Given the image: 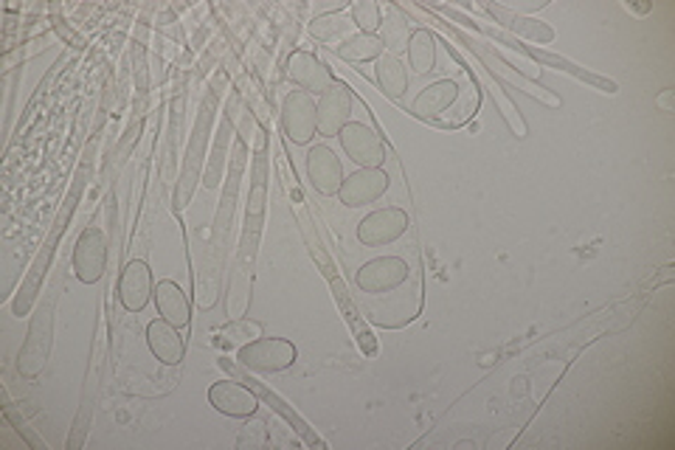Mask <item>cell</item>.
<instances>
[{
	"label": "cell",
	"mask_w": 675,
	"mask_h": 450,
	"mask_svg": "<svg viewBox=\"0 0 675 450\" xmlns=\"http://www.w3.org/2000/svg\"><path fill=\"white\" fill-rule=\"evenodd\" d=\"M408 276H411V268L403 257H377L357 268L355 285L361 288V293L386 296L406 285Z\"/></svg>",
	"instance_id": "30bf717a"
},
{
	"label": "cell",
	"mask_w": 675,
	"mask_h": 450,
	"mask_svg": "<svg viewBox=\"0 0 675 450\" xmlns=\"http://www.w3.org/2000/svg\"><path fill=\"white\" fill-rule=\"evenodd\" d=\"M352 20L341 18V14H321V18L310 20V34L315 40H324V43H344L346 38H352Z\"/></svg>",
	"instance_id": "83f0119b"
},
{
	"label": "cell",
	"mask_w": 675,
	"mask_h": 450,
	"mask_svg": "<svg viewBox=\"0 0 675 450\" xmlns=\"http://www.w3.org/2000/svg\"><path fill=\"white\" fill-rule=\"evenodd\" d=\"M341 141V150L350 158L352 163H357L361 169H377L386 161V144H383L381 132L372 130L369 125H361V121H350V125L341 130L338 136Z\"/></svg>",
	"instance_id": "8fae6325"
},
{
	"label": "cell",
	"mask_w": 675,
	"mask_h": 450,
	"mask_svg": "<svg viewBox=\"0 0 675 450\" xmlns=\"http://www.w3.org/2000/svg\"><path fill=\"white\" fill-rule=\"evenodd\" d=\"M147 346L167 366H178L183 355H186V341L181 338V330L175 324H169L167 319L150 321V326H147Z\"/></svg>",
	"instance_id": "d6986e66"
},
{
	"label": "cell",
	"mask_w": 675,
	"mask_h": 450,
	"mask_svg": "<svg viewBox=\"0 0 675 450\" xmlns=\"http://www.w3.org/2000/svg\"><path fill=\"white\" fill-rule=\"evenodd\" d=\"M307 181L324 197H332L344 186V167L326 144H315L307 152Z\"/></svg>",
	"instance_id": "2e32d148"
},
{
	"label": "cell",
	"mask_w": 675,
	"mask_h": 450,
	"mask_svg": "<svg viewBox=\"0 0 675 450\" xmlns=\"http://www.w3.org/2000/svg\"><path fill=\"white\" fill-rule=\"evenodd\" d=\"M459 99V85L453 79H439L428 88H422L417 94V99L411 101V113L419 119H437L448 110L453 101Z\"/></svg>",
	"instance_id": "44dd1931"
},
{
	"label": "cell",
	"mask_w": 675,
	"mask_h": 450,
	"mask_svg": "<svg viewBox=\"0 0 675 450\" xmlns=\"http://www.w3.org/2000/svg\"><path fill=\"white\" fill-rule=\"evenodd\" d=\"M288 76L304 94L319 96V99L338 82L335 76H332L330 65L321 63L319 56L310 54V51H296V54L290 56Z\"/></svg>",
	"instance_id": "ac0fdd59"
},
{
	"label": "cell",
	"mask_w": 675,
	"mask_h": 450,
	"mask_svg": "<svg viewBox=\"0 0 675 450\" xmlns=\"http://www.w3.org/2000/svg\"><path fill=\"white\" fill-rule=\"evenodd\" d=\"M388 175L383 172V167L377 169H357L352 172L350 178H344V186L338 192L341 203L346 208H361V206H372L388 192Z\"/></svg>",
	"instance_id": "4fadbf2b"
},
{
	"label": "cell",
	"mask_w": 675,
	"mask_h": 450,
	"mask_svg": "<svg viewBox=\"0 0 675 450\" xmlns=\"http://www.w3.org/2000/svg\"><path fill=\"white\" fill-rule=\"evenodd\" d=\"M268 183H270L268 130H265V127H257V147H254V167H250L248 206H245L243 237H239L237 245V262H234V276L232 281H228V290L237 288V281H243L245 290H248L250 276H254V262H257L265 219H268Z\"/></svg>",
	"instance_id": "3957f363"
},
{
	"label": "cell",
	"mask_w": 675,
	"mask_h": 450,
	"mask_svg": "<svg viewBox=\"0 0 675 450\" xmlns=\"http://www.w3.org/2000/svg\"><path fill=\"white\" fill-rule=\"evenodd\" d=\"M352 12V23L357 25V32L361 34H377L381 32V3H375V0H357V3H352L350 7Z\"/></svg>",
	"instance_id": "f1b7e54d"
},
{
	"label": "cell",
	"mask_w": 675,
	"mask_h": 450,
	"mask_svg": "<svg viewBox=\"0 0 675 450\" xmlns=\"http://www.w3.org/2000/svg\"><path fill=\"white\" fill-rule=\"evenodd\" d=\"M411 20L403 14L400 7L388 9L386 18L381 20V34L377 38L383 40V49H388V54H397V51L408 49V40H411Z\"/></svg>",
	"instance_id": "484cf974"
},
{
	"label": "cell",
	"mask_w": 675,
	"mask_h": 450,
	"mask_svg": "<svg viewBox=\"0 0 675 450\" xmlns=\"http://www.w3.org/2000/svg\"><path fill=\"white\" fill-rule=\"evenodd\" d=\"M150 299H156V281H152L150 265L132 259L125 265L119 279V301L127 313H141Z\"/></svg>",
	"instance_id": "9a60e30c"
},
{
	"label": "cell",
	"mask_w": 675,
	"mask_h": 450,
	"mask_svg": "<svg viewBox=\"0 0 675 450\" xmlns=\"http://www.w3.org/2000/svg\"><path fill=\"white\" fill-rule=\"evenodd\" d=\"M375 79L388 99L400 101L408 90V71L397 54H383L375 60Z\"/></svg>",
	"instance_id": "cb8c5ba5"
},
{
	"label": "cell",
	"mask_w": 675,
	"mask_h": 450,
	"mask_svg": "<svg viewBox=\"0 0 675 450\" xmlns=\"http://www.w3.org/2000/svg\"><path fill=\"white\" fill-rule=\"evenodd\" d=\"M408 232V214L397 206H386L363 217L357 225V243L366 248H383L392 245Z\"/></svg>",
	"instance_id": "7c38bea8"
},
{
	"label": "cell",
	"mask_w": 675,
	"mask_h": 450,
	"mask_svg": "<svg viewBox=\"0 0 675 450\" xmlns=\"http://www.w3.org/2000/svg\"><path fill=\"white\" fill-rule=\"evenodd\" d=\"M335 54L344 60V63L363 65V63H375L377 56H383V40L377 34H352L344 43L335 45Z\"/></svg>",
	"instance_id": "d4e9b609"
},
{
	"label": "cell",
	"mask_w": 675,
	"mask_h": 450,
	"mask_svg": "<svg viewBox=\"0 0 675 450\" xmlns=\"http://www.w3.org/2000/svg\"><path fill=\"white\" fill-rule=\"evenodd\" d=\"M408 65L417 74H431L437 68V38L428 29H417L408 40Z\"/></svg>",
	"instance_id": "4316f807"
},
{
	"label": "cell",
	"mask_w": 675,
	"mask_h": 450,
	"mask_svg": "<svg viewBox=\"0 0 675 450\" xmlns=\"http://www.w3.org/2000/svg\"><path fill=\"white\" fill-rule=\"evenodd\" d=\"M257 338H262V324H257V321L237 319L223 326L225 344H248V341H257Z\"/></svg>",
	"instance_id": "f546056e"
},
{
	"label": "cell",
	"mask_w": 675,
	"mask_h": 450,
	"mask_svg": "<svg viewBox=\"0 0 675 450\" xmlns=\"http://www.w3.org/2000/svg\"><path fill=\"white\" fill-rule=\"evenodd\" d=\"M484 9H488V12L493 14V18L499 20L504 29L521 34V38L535 40V43H551V40H555V32H551L544 20L524 18V14H518L515 9H510V7H484Z\"/></svg>",
	"instance_id": "7402d4cb"
},
{
	"label": "cell",
	"mask_w": 675,
	"mask_h": 450,
	"mask_svg": "<svg viewBox=\"0 0 675 450\" xmlns=\"http://www.w3.org/2000/svg\"><path fill=\"white\" fill-rule=\"evenodd\" d=\"M228 85V76L217 74L208 85L206 96H203L201 107H197V119H194L192 132H189V147L186 156H183V167L181 175H178V186H175V214H181L183 208L192 203L194 192L201 186L203 172H206V152H208V141H212V130H214V119L219 113V101H223V90Z\"/></svg>",
	"instance_id": "277c9868"
},
{
	"label": "cell",
	"mask_w": 675,
	"mask_h": 450,
	"mask_svg": "<svg viewBox=\"0 0 675 450\" xmlns=\"http://www.w3.org/2000/svg\"><path fill=\"white\" fill-rule=\"evenodd\" d=\"M156 307L161 319H167L169 324H175L178 330H186L192 324V304H189L186 293L181 290V285L172 279H163L156 285Z\"/></svg>",
	"instance_id": "ffe728a7"
},
{
	"label": "cell",
	"mask_w": 675,
	"mask_h": 450,
	"mask_svg": "<svg viewBox=\"0 0 675 450\" xmlns=\"http://www.w3.org/2000/svg\"><path fill=\"white\" fill-rule=\"evenodd\" d=\"M315 96L304 94V90H290L281 101V127H285V136L293 141V144H310L319 132V119H315Z\"/></svg>",
	"instance_id": "9c48e42d"
},
{
	"label": "cell",
	"mask_w": 675,
	"mask_h": 450,
	"mask_svg": "<svg viewBox=\"0 0 675 450\" xmlns=\"http://www.w3.org/2000/svg\"><path fill=\"white\" fill-rule=\"evenodd\" d=\"M499 40H501V43H506V45H513V49L526 51V54H529L532 60H538V63H544V65H555V68H560V71H569L571 76H577V79L588 82V85H597V88H602V90H606V94H617V85H613V82L600 79V76H597V74H591V71L580 68V65L569 63V60H562V56L546 54V51H535V49H529V45H521V43H515V40L504 38V34H499Z\"/></svg>",
	"instance_id": "603a6c76"
},
{
	"label": "cell",
	"mask_w": 675,
	"mask_h": 450,
	"mask_svg": "<svg viewBox=\"0 0 675 450\" xmlns=\"http://www.w3.org/2000/svg\"><path fill=\"white\" fill-rule=\"evenodd\" d=\"M250 132H257V125H254V116L245 113L243 132L234 138L232 158H228V172H225V186H223V194H219V206H217V214H214V223H212V239H208V250H206V257H203L201 279H197V304H201L203 310H212L219 299V290H223L225 257H228V239H232L234 214H237L239 186H243L245 163H248Z\"/></svg>",
	"instance_id": "6da1fadb"
},
{
	"label": "cell",
	"mask_w": 675,
	"mask_h": 450,
	"mask_svg": "<svg viewBox=\"0 0 675 450\" xmlns=\"http://www.w3.org/2000/svg\"><path fill=\"white\" fill-rule=\"evenodd\" d=\"M96 144H99V136L90 138L88 147H85V152H82L79 169H76L74 183H71V189H68V197H65V203L60 206V212H56L54 223H51L49 237H45L43 248L38 250V257H34L32 268H29V276L23 279V285H20L18 293H14L12 313L18 315V319L29 315V310H32L34 301H38L40 290H43L45 274H49V268H51V259H54V254H56V245H60V239H63V232L68 228L71 217H74L76 206H79V201H82V194H85V186H88V181H90V172H94Z\"/></svg>",
	"instance_id": "7a4b0ae2"
},
{
	"label": "cell",
	"mask_w": 675,
	"mask_h": 450,
	"mask_svg": "<svg viewBox=\"0 0 675 450\" xmlns=\"http://www.w3.org/2000/svg\"><path fill=\"white\" fill-rule=\"evenodd\" d=\"M132 65H136V90L141 96H147V88H150V76H147V60H144V40L138 38L132 43Z\"/></svg>",
	"instance_id": "4dcf8cb0"
},
{
	"label": "cell",
	"mask_w": 675,
	"mask_h": 450,
	"mask_svg": "<svg viewBox=\"0 0 675 450\" xmlns=\"http://www.w3.org/2000/svg\"><path fill=\"white\" fill-rule=\"evenodd\" d=\"M3 411H7V419H9V422H12V426H14V431H18L20 437H25V442H29V444H34V448H43V442H40V439L34 437V433H32V428L25 426V419H20L18 414H14V408H12V406H7V408H3Z\"/></svg>",
	"instance_id": "1f68e13d"
},
{
	"label": "cell",
	"mask_w": 675,
	"mask_h": 450,
	"mask_svg": "<svg viewBox=\"0 0 675 450\" xmlns=\"http://www.w3.org/2000/svg\"><path fill=\"white\" fill-rule=\"evenodd\" d=\"M54 313H56V296L40 304L34 313L32 324H29V335L23 341V350L18 355V369L20 375L34 381L40 372L45 369L51 355V344H54Z\"/></svg>",
	"instance_id": "5b68a950"
},
{
	"label": "cell",
	"mask_w": 675,
	"mask_h": 450,
	"mask_svg": "<svg viewBox=\"0 0 675 450\" xmlns=\"http://www.w3.org/2000/svg\"><path fill=\"white\" fill-rule=\"evenodd\" d=\"M239 107H243V96L239 90H232L228 101H225L223 113H219V125L214 132V147L212 156L206 161V172H203V186L208 192L223 186L225 172H228V158H232L234 138H237V119H239Z\"/></svg>",
	"instance_id": "8992f818"
},
{
	"label": "cell",
	"mask_w": 675,
	"mask_h": 450,
	"mask_svg": "<svg viewBox=\"0 0 675 450\" xmlns=\"http://www.w3.org/2000/svg\"><path fill=\"white\" fill-rule=\"evenodd\" d=\"M208 406L225 417L248 419L257 414L259 397L248 386H239L237 381H217L208 388Z\"/></svg>",
	"instance_id": "e0dca14e"
},
{
	"label": "cell",
	"mask_w": 675,
	"mask_h": 450,
	"mask_svg": "<svg viewBox=\"0 0 675 450\" xmlns=\"http://www.w3.org/2000/svg\"><path fill=\"white\" fill-rule=\"evenodd\" d=\"M299 357V350L288 338H257L239 346V366L259 375H276V372L290 369Z\"/></svg>",
	"instance_id": "52a82bcc"
},
{
	"label": "cell",
	"mask_w": 675,
	"mask_h": 450,
	"mask_svg": "<svg viewBox=\"0 0 675 450\" xmlns=\"http://www.w3.org/2000/svg\"><path fill=\"white\" fill-rule=\"evenodd\" d=\"M315 119H319V136L338 138L341 130L352 119V90L344 82H335L330 90L315 105Z\"/></svg>",
	"instance_id": "5bb4252c"
},
{
	"label": "cell",
	"mask_w": 675,
	"mask_h": 450,
	"mask_svg": "<svg viewBox=\"0 0 675 450\" xmlns=\"http://www.w3.org/2000/svg\"><path fill=\"white\" fill-rule=\"evenodd\" d=\"M74 276L82 285H96L107 270V237L99 225H88L79 234L74 245V259H71Z\"/></svg>",
	"instance_id": "ba28073f"
}]
</instances>
